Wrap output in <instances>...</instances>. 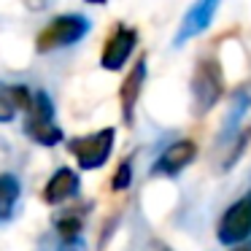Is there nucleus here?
<instances>
[{
    "label": "nucleus",
    "instance_id": "6",
    "mask_svg": "<svg viewBox=\"0 0 251 251\" xmlns=\"http://www.w3.org/2000/svg\"><path fill=\"white\" fill-rule=\"evenodd\" d=\"M222 0H195L189 6V11L184 14V19L178 22L173 35V49H181L184 44H189L192 38L202 35L208 27L213 25V17H216Z\"/></svg>",
    "mask_w": 251,
    "mask_h": 251
},
{
    "label": "nucleus",
    "instance_id": "12",
    "mask_svg": "<svg viewBox=\"0 0 251 251\" xmlns=\"http://www.w3.org/2000/svg\"><path fill=\"white\" fill-rule=\"evenodd\" d=\"M251 108V81L240 84L238 89L232 92V103H229V116H227V130H232V127L240 125V119H243L246 114H249Z\"/></svg>",
    "mask_w": 251,
    "mask_h": 251
},
{
    "label": "nucleus",
    "instance_id": "9",
    "mask_svg": "<svg viewBox=\"0 0 251 251\" xmlns=\"http://www.w3.org/2000/svg\"><path fill=\"white\" fill-rule=\"evenodd\" d=\"M143 81H146V57H141L132 65V71L125 76V81L119 87V105H122V119H125V125H132V119H135V105L141 100Z\"/></svg>",
    "mask_w": 251,
    "mask_h": 251
},
{
    "label": "nucleus",
    "instance_id": "2",
    "mask_svg": "<svg viewBox=\"0 0 251 251\" xmlns=\"http://www.w3.org/2000/svg\"><path fill=\"white\" fill-rule=\"evenodd\" d=\"M89 33V19L81 14H62L54 17L35 38V51L38 54H49V51L73 46Z\"/></svg>",
    "mask_w": 251,
    "mask_h": 251
},
{
    "label": "nucleus",
    "instance_id": "1",
    "mask_svg": "<svg viewBox=\"0 0 251 251\" xmlns=\"http://www.w3.org/2000/svg\"><path fill=\"white\" fill-rule=\"evenodd\" d=\"M189 89H192V114L205 116L224 98V73H222L219 60H213V57L197 60Z\"/></svg>",
    "mask_w": 251,
    "mask_h": 251
},
{
    "label": "nucleus",
    "instance_id": "18",
    "mask_svg": "<svg viewBox=\"0 0 251 251\" xmlns=\"http://www.w3.org/2000/svg\"><path fill=\"white\" fill-rule=\"evenodd\" d=\"M89 6H105V3H108V0H87Z\"/></svg>",
    "mask_w": 251,
    "mask_h": 251
},
{
    "label": "nucleus",
    "instance_id": "14",
    "mask_svg": "<svg viewBox=\"0 0 251 251\" xmlns=\"http://www.w3.org/2000/svg\"><path fill=\"white\" fill-rule=\"evenodd\" d=\"M19 111H22V108H19V103H17V98H14L11 87L3 89V92H0V125L14 122V116H17Z\"/></svg>",
    "mask_w": 251,
    "mask_h": 251
},
{
    "label": "nucleus",
    "instance_id": "10",
    "mask_svg": "<svg viewBox=\"0 0 251 251\" xmlns=\"http://www.w3.org/2000/svg\"><path fill=\"white\" fill-rule=\"evenodd\" d=\"M78 184H81V181H78L76 170L60 168L49 181H46V186H44V202H49V205H60V202L71 200V197H76Z\"/></svg>",
    "mask_w": 251,
    "mask_h": 251
},
{
    "label": "nucleus",
    "instance_id": "7",
    "mask_svg": "<svg viewBox=\"0 0 251 251\" xmlns=\"http://www.w3.org/2000/svg\"><path fill=\"white\" fill-rule=\"evenodd\" d=\"M135 46H138V30L127 27V25H116L103 44L100 68H105V71H122L127 65V60L132 57Z\"/></svg>",
    "mask_w": 251,
    "mask_h": 251
},
{
    "label": "nucleus",
    "instance_id": "17",
    "mask_svg": "<svg viewBox=\"0 0 251 251\" xmlns=\"http://www.w3.org/2000/svg\"><path fill=\"white\" fill-rule=\"evenodd\" d=\"M149 251H168V246H162V243H151V249Z\"/></svg>",
    "mask_w": 251,
    "mask_h": 251
},
{
    "label": "nucleus",
    "instance_id": "16",
    "mask_svg": "<svg viewBox=\"0 0 251 251\" xmlns=\"http://www.w3.org/2000/svg\"><path fill=\"white\" fill-rule=\"evenodd\" d=\"M57 251H87V243H84V238L78 235V238H68V240H62Z\"/></svg>",
    "mask_w": 251,
    "mask_h": 251
},
{
    "label": "nucleus",
    "instance_id": "5",
    "mask_svg": "<svg viewBox=\"0 0 251 251\" xmlns=\"http://www.w3.org/2000/svg\"><path fill=\"white\" fill-rule=\"evenodd\" d=\"M249 235H251V192H246L219 219L216 238L224 246H240V243H246Z\"/></svg>",
    "mask_w": 251,
    "mask_h": 251
},
{
    "label": "nucleus",
    "instance_id": "15",
    "mask_svg": "<svg viewBox=\"0 0 251 251\" xmlns=\"http://www.w3.org/2000/svg\"><path fill=\"white\" fill-rule=\"evenodd\" d=\"M57 232L62 235V240L78 238V235H81V216H73V213L62 216L60 222H57Z\"/></svg>",
    "mask_w": 251,
    "mask_h": 251
},
{
    "label": "nucleus",
    "instance_id": "11",
    "mask_svg": "<svg viewBox=\"0 0 251 251\" xmlns=\"http://www.w3.org/2000/svg\"><path fill=\"white\" fill-rule=\"evenodd\" d=\"M22 197V184L14 173H0V222L14 216L17 202Z\"/></svg>",
    "mask_w": 251,
    "mask_h": 251
},
{
    "label": "nucleus",
    "instance_id": "13",
    "mask_svg": "<svg viewBox=\"0 0 251 251\" xmlns=\"http://www.w3.org/2000/svg\"><path fill=\"white\" fill-rule=\"evenodd\" d=\"M130 184H132V157H125L116 165V173H114V178H111V189L125 192Z\"/></svg>",
    "mask_w": 251,
    "mask_h": 251
},
{
    "label": "nucleus",
    "instance_id": "8",
    "mask_svg": "<svg viewBox=\"0 0 251 251\" xmlns=\"http://www.w3.org/2000/svg\"><path fill=\"white\" fill-rule=\"evenodd\" d=\"M195 157H197V143L195 141H189V138L176 141L159 154V159L154 162L151 173L154 176H176V173H181L186 165L195 162Z\"/></svg>",
    "mask_w": 251,
    "mask_h": 251
},
{
    "label": "nucleus",
    "instance_id": "4",
    "mask_svg": "<svg viewBox=\"0 0 251 251\" xmlns=\"http://www.w3.org/2000/svg\"><path fill=\"white\" fill-rule=\"evenodd\" d=\"M114 141H116V130L114 127H103V130L89 132V135L71 138V141H68V151L76 157V162L81 170H98L108 162Z\"/></svg>",
    "mask_w": 251,
    "mask_h": 251
},
{
    "label": "nucleus",
    "instance_id": "19",
    "mask_svg": "<svg viewBox=\"0 0 251 251\" xmlns=\"http://www.w3.org/2000/svg\"><path fill=\"white\" fill-rule=\"evenodd\" d=\"M232 251H251V246H238V249H232Z\"/></svg>",
    "mask_w": 251,
    "mask_h": 251
},
{
    "label": "nucleus",
    "instance_id": "3",
    "mask_svg": "<svg viewBox=\"0 0 251 251\" xmlns=\"http://www.w3.org/2000/svg\"><path fill=\"white\" fill-rule=\"evenodd\" d=\"M25 135L33 138L41 146H57L62 141V130L54 122V103L44 89L33 95V105L25 119Z\"/></svg>",
    "mask_w": 251,
    "mask_h": 251
}]
</instances>
